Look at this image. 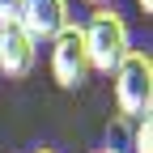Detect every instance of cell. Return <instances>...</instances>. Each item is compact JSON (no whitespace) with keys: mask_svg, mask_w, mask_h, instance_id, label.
I'll use <instances>...</instances> for the list:
<instances>
[{"mask_svg":"<svg viewBox=\"0 0 153 153\" xmlns=\"http://www.w3.org/2000/svg\"><path fill=\"white\" fill-rule=\"evenodd\" d=\"M81 34H85V47H89V64L102 76H111L115 64L132 51V26H128V17L115 4H94V13L81 26Z\"/></svg>","mask_w":153,"mask_h":153,"instance_id":"cell-1","label":"cell"},{"mask_svg":"<svg viewBox=\"0 0 153 153\" xmlns=\"http://www.w3.org/2000/svg\"><path fill=\"white\" fill-rule=\"evenodd\" d=\"M115 106L128 119L153 115V55L145 47H132L119 64H115Z\"/></svg>","mask_w":153,"mask_h":153,"instance_id":"cell-2","label":"cell"},{"mask_svg":"<svg viewBox=\"0 0 153 153\" xmlns=\"http://www.w3.org/2000/svg\"><path fill=\"white\" fill-rule=\"evenodd\" d=\"M51 76H55V85H60V89H81L89 76H94L81 22H68L60 34L51 38Z\"/></svg>","mask_w":153,"mask_h":153,"instance_id":"cell-3","label":"cell"},{"mask_svg":"<svg viewBox=\"0 0 153 153\" xmlns=\"http://www.w3.org/2000/svg\"><path fill=\"white\" fill-rule=\"evenodd\" d=\"M38 64V43L22 30V26H0V76L22 81Z\"/></svg>","mask_w":153,"mask_h":153,"instance_id":"cell-4","label":"cell"},{"mask_svg":"<svg viewBox=\"0 0 153 153\" xmlns=\"http://www.w3.org/2000/svg\"><path fill=\"white\" fill-rule=\"evenodd\" d=\"M72 22V13H68V0H26V9H22V26L34 43H51L55 34H60L64 26Z\"/></svg>","mask_w":153,"mask_h":153,"instance_id":"cell-5","label":"cell"},{"mask_svg":"<svg viewBox=\"0 0 153 153\" xmlns=\"http://www.w3.org/2000/svg\"><path fill=\"white\" fill-rule=\"evenodd\" d=\"M132 153H153V115H140L132 128Z\"/></svg>","mask_w":153,"mask_h":153,"instance_id":"cell-6","label":"cell"},{"mask_svg":"<svg viewBox=\"0 0 153 153\" xmlns=\"http://www.w3.org/2000/svg\"><path fill=\"white\" fill-rule=\"evenodd\" d=\"M22 9H26V0H0V26H17Z\"/></svg>","mask_w":153,"mask_h":153,"instance_id":"cell-7","label":"cell"},{"mask_svg":"<svg viewBox=\"0 0 153 153\" xmlns=\"http://www.w3.org/2000/svg\"><path fill=\"white\" fill-rule=\"evenodd\" d=\"M136 4H140V9H145V13H153V0H136Z\"/></svg>","mask_w":153,"mask_h":153,"instance_id":"cell-8","label":"cell"},{"mask_svg":"<svg viewBox=\"0 0 153 153\" xmlns=\"http://www.w3.org/2000/svg\"><path fill=\"white\" fill-rule=\"evenodd\" d=\"M94 153H119V149H94Z\"/></svg>","mask_w":153,"mask_h":153,"instance_id":"cell-9","label":"cell"},{"mask_svg":"<svg viewBox=\"0 0 153 153\" xmlns=\"http://www.w3.org/2000/svg\"><path fill=\"white\" fill-rule=\"evenodd\" d=\"M89 4H111V0H89Z\"/></svg>","mask_w":153,"mask_h":153,"instance_id":"cell-10","label":"cell"},{"mask_svg":"<svg viewBox=\"0 0 153 153\" xmlns=\"http://www.w3.org/2000/svg\"><path fill=\"white\" fill-rule=\"evenodd\" d=\"M34 153H55V149H34Z\"/></svg>","mask_w":153,"mask_h":153,"instance_id":"cell-11","label":"cell"}]
</instances>
